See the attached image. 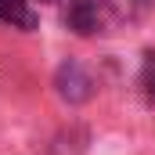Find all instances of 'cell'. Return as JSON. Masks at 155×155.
<instances>
[{
  "instance_id": "cell-1",
  "label": "cell",
  "mask_w": 155,
  "mask_h": 155,
  "mask_svg": "<svg viewBox=\"0 0 155 155\" xmlns=\"http://www.w3.org/2000/svg\"><path fill=\"white\" fill-rule=\"evenodd\" d=\"M65 25L76 36H94L108 25V0H69L65 4Z\"/></svg>"
},
{
  "instance_id": "cell-2",
  "label": "cell",
  "mask_w": 155,
  "mask_h": 155,
  "mask_svg": "<svg viewBox=\"0 0 155 155\" xmlns=\"http://www.w3.org/2000/svg\"><path fill=\"white\" fill-rule=\"evenodd\" d=\"M54 87H58V94H61L65 101H72V105L87 101V97L94 94V79H90V72H87L83 65H76V61H65V65L58 69Z\"/></svg>"
},
{
  "instance_id": "cell-3",
  "label": "cell",
  "mask_w": 155,
  "mask_h": 155,
  "mask_svg": "<svg viewBox=\"0 0 155 155\" xmlns=\"http://www.w3.org/2000/svg\"><path fill=\"white\" fill-rule=\"evenodd\" d=\"M0 22H7L11 29H36V11L29 7V0H0Z\"/></svg>"
},
{
  "instance_id": "cell-4",
  "label": "cell",
  "mask_w": 155,
  "mask_h": 155,
  "mask_svg": "<svg viewBox=\"0 0 155 155\" xmlns=\"http://www.w3.org/2000/svg\"><path fill=\"white\" fill-rule=\"evenodd\" d=\"M141 90H144L148 97H155V51L144 54V65H141Z\"/></svg>"
}]
</instances>
